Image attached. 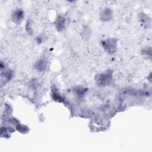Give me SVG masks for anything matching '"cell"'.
I'll use <instances>...</instances> for the list:
<instances>
[{
    "label": "cell",
    "instance_id": "5",
    "mask_svg": "<svg viewBox=\"0 0 152 152\" xmlns=\"http://www.w3.org/2000/svg\"><path fill=\"white\" fill-rule=\"evenodd\" d=\"M46 62L44 59H40L39 60L37 64H36V68L39 71H44L46 68Z\"/></svg>",
    "mask_w": 152,
    "mask_h": 152
},
{
    "label": "cell",
    "instance_id": "1",
    "mask_svg": "<svg viewBox=\"0 0 152 152\" xmlns=\"http://www.w3.org/2000/svg\"><path fill=\"white\" fill-rule=\"evenodd\" d=\"M112 77V72L109 71H107L97 76L96 80L99 85L105 86L110 82Z\"/></svg>",
    "mask_w": 152,
    "mask_h": 152
},
{
    "label": "cell",
    "instance_id": "3",
    "mask_svg": "<svg viewBox=\"0 0 152 152\" xmlns=\"http://www.w3.org/2000/svg\"><path fill=\"white\" fill-rule=\"evenodd\" d=\"M24 17V12L21 10H17L12 14V20L15 23H20Z\"/></svg>",
    "mask_w": 152,
    "mask_h": 152
},
{
    "label": "cell",
    "instance_id": "2",
    "mask_svg": "<svg viewBox=\"0 0 152 152\" xmlns=\"http://www.w3.org/2000/svg\"><path fill=\"white\" fill-rule=\"evenodd\" d=\"M103 45L109 52H114L116 49V42L113 39H108L103 42Z\"/></svg>",
    "mask_w": 152,
    "mask_h": 152
},
{
    "label": "cell",
    "instance_id": "4",
    "mask_svg": "<svg viewBox=\"0 0 152 152\" xmlns=\"http://www.w3.org/2000/svg\"><path fill=\"white\" fill-rule=\"evenodd\" d=\"M65 19L63 17H59L56 20V28L58 29H60L62 30L65 27Z\"/></svg>",
    "mask_w": 152,
    "mask_h": 152
}]
</instances>
